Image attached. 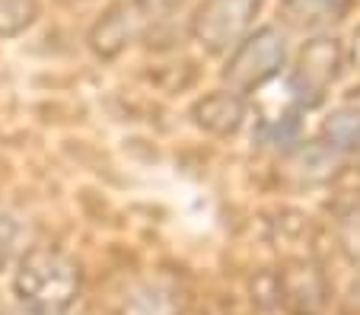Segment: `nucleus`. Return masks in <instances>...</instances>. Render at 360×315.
Masks as SVG:
<instances>
[{
  "label": "nucleus",
  "instance_id": "6e6552de",
  "mask_svg": "<svg viewBox=\"0 0 360 315\" xmlns=\"http://www.w3.org/2000/svg\"><path fill=\"white\" fill-rule=\"evenodd\" d=\"M39 13V0H0V35H16Z\"/></svg>",
  "mask_w": 360,
  "mask_h": 315
},
{
  "label": "nucleus",
  "instance_id": "0eeeda50",
  "mask_svg": "<svg viewBox=\"0 0 360 315\" xmlns=\"http://www.w3.org/2000/svg\"><path fill=\"white\" fill-rule=\"evenodd\" d=\"M131 35H134V16H128V7L118 4V7H112L109 13L96 22V29H93L89 39H93V48L99 51V55L112 58L128 45Z\"/></svg>",
  "mask_w": 360,
  "mask_h": 315
},
{
  "label": "nucleus",
  "instance_id": "20e7f679",
  "mask_svg": "<svg viewBox=\"0 0 360 315\" xmlns=\"http://www.w3.org/2000/svg\"><path fill=\"white\" fill-rule=\"evenodd\" d=\"M338 64H341V51H338V41L335 39H313L300 51V61L293 67V93H297L303 102L316 105L326 89L335 83L338 76Z\"/></svg>",
  "mask_w": 360,
  "mask_h": 315
},
{
  "label": "nucleus",
  "instance_id": "f03ea898",
  "mask_svg": "<svg viewBox=\"0 0 360 315\" xmlns=\"http://www.w3.org/2000/svg\"><path fill=\"white\" fill-rule=\"evenodd\" d=\"M287 61V45L284 35L274 26H265L259 32L245 35L236 41V48L230 51V61H226L224 80L233 93H249V89H259L262 83H268Z\"/></svg>",
  "mask_w": 360,
  "mask_h": 315
},
{
  "label": "nucleus",
  "instance_id": "7ed1b4c3",
  "mask_svg": "<svg viewBox=\"0 0 360 315\" xmlns=\"http://www.w3.org/2000/svg\"><path fill=\"white\" fill-rule=\"evenodd\" d=\"M262 0H204L191 20V32L207 51H230L249 35Z\"/></svg>",
  "mask_w": 360,
  "mask_h": 315
},
{
  "label": "nucleus",
  "instance_id": "f257e3e1",
  "mask_svg": "<svg viewBox=\"0 0 360 315\" xmlns=\"http://www.w3.org/2000/svg\"><path fill=\"white\" fill-rule=\"evenodd\" d=\"M16 293L29 315H64L80 293V267L51 246H32L16 271Z\"/></svg>",
  "mask_w": 360,
  "mask_h": 315
},
{
  "label": "nucleus",
  "instance_id": "423d86ee",
  "mask_svg": "<svg viewBox=\"0 0 360 315\" xmlns=\"http://www.w3.org/2000/svg\"><path fill=\"white\" fill-rule=\"evenodd\" d=\"M243 115H245V105H243V96L233 93V89H224V93H214V96L201 99L195 105V118L204 130L211 134H233V130L243 124Z\"/></svg>",
  "mask_w": 360,
  "mask_h": 315
},
{
  "label": "nucleus",
  "instance_id": "1a4fd4ad",
  "mask_svg": "<svg viewBox=\"0 0 360 315\" xmlns=\"http://www.w3.org/2000/svg\"><path fill=\"white\" fill-rule=\"evenodd\" d=\"M326 134L341 150H360V112H351V109L338 112V115L326 124Z\"/></svg>",
  "mask_w": 360,
  "mask_h": 315
},
{
  "label": "nucleus",
  "instance_id": "39448f33",
  "mask_svg": "<svg viewBox=\"0 0 360 315\" xmlns=\"http://www.w3.org/2000/svg\"><path fill=\"white\" fill-rule=\"evenodd\" d=\"M351 10V0H284L287 26L300 29V32H322V29L341 22Z\"/></svg>",
  "mask_w": 360,
  "mask_h": 315
},
{
  "label": "nucleus",
  "instance_id": "9d476101",
  "mask_svg": "<svg viewBox=\"0 0 360 315\" xmlns=\"http://www.w3.org/2000/svg\"><path fill=\"white\" fill-rule=\"evenodd\" d=\"M185 0H134V7L141 10V16H150V20H160V16H169L182 7Z\"/></svg>",
  "mask_w": 360,
  "mask_h": 315
},
{
  "label": "nucleus",
  "instance_id": "9b49d317",
  "mask_svg": "<svg viewBox=\"0 0 360 315\" xmlns=\"http://www.w3.org/2000/svg\"><path fill=\"white\" fill-rule=\"evenodd\" d=\"M351 58H354V64L360 67V29L354 32V41H351Z\"/></svg>",
  "mask_w": 360,
  "mask_h": 315
}]
</instances>
